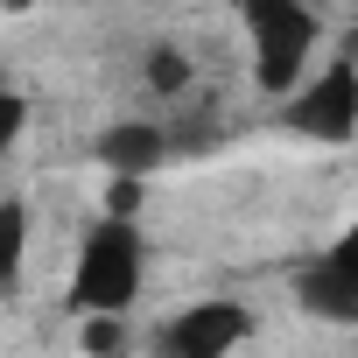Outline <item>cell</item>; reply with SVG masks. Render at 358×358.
I'll return each instance as SVG.
<instances>
[{
    "mask_svg": "<svg viewBox=\"0 0 358 358\" xmlns=\"http://www.w3.org/2000/svg\"><path fill=\"white\" fill-rule=\"evenodd\" d=\"M134 295H141V225L120 218V211H106V218L85 232V246H78L71 309H78V316H92V309H120V316H127Z\"/></svg>",
    "mask_w": 358,
    "mask_h": 358,
    "instance_id": "6da1fadb",
    "label": "cell"
},
{
    "mask_svg": "<svg viewBox=\"0 0 358 358\" xmlns=\"http://www.w3.org/2000/svg\"><path fill=\"white\" fill-rule=\"evenodd\" d=\"M239 22L253 36V85L267 99H288L316 50V8L309 0H239Z\"/></svg>",
    "mask_w": 358,
    "mask_h": 358,
    "instance_id": "7a4b0ae2",
    "label": "cell"
},
{
    "mask_svg": "<svg viewBox=\"0 0 358 358\" xmlns=\"http://www.w3.org/2000/svg\"><path fill=\"white\" fill-rule=\"evenodd\" d=\"M281 127L302 141H351L358 134V71L337 57L323 78H302L281 99Z\"/></svg>",
    "mask_w": 358,
    "mask_h": 358,
    "instance_id": "3957f363",
    "label": "cell"
},
{
    "mask_svg": "<svg viewBox=\"0 0 358 358\" xmlns=\"http://www.w3.org/2000/svg\"><path fill=\"white\" fill-rule=\"evenodd\" d=\"M246 337H253V316L239 302H197V309H183L162 330V351H176V358H225Z\"/></svg>",
    "mask_w": 358,
    "mask_h": 358,
    "instance_id": "277c9868",
    "label": "cell"
},
{
    "mask_svg": "<svg viewBox=\"0 0 358 358\" xmlns=\"http://www.w3.org/2000/svg\"><path fill=\"white\" fill-rule=\"evenodd\" d=\"M169 162V134L155 127V120H120V127H106L99 134V169L106 176H148Z\"/></svg>",
    "mask_w": 358,
    "mask_h": 358,
    "instance_id": "5b68a950",
    "label": "cell"
},
{
    "mask_svg": "<svg viewBox=\"0 0 358 358\" xmlns=\"http://www.w3.org/2000/svg\"><path fill=\"white\" fill-rule=\"evenodd\" d=\"M295 302L309 309V316H330V323H358V288L330 267V260H316V267H302L295 274Z\"/></svg>",
    "mask_w": 358,
    "mask_h": 358,
    "instance_id": "8992f818",
    "label": "cell"
},
{
    "mask_svg": "<svg viewBox=\"0 0 358 358\" xmlns=\"http://www.w3.org/2000/svg\"><path fill=\"white\" fill-rule=\"evenodd\" d=\"M22 260H29V204L0 197V288L22 281Z\"/></svg>",
    "mask_w": 358,
    "mask_h": 358,
    "instance_id": "52a82bcc",
    "label": "cell"
},
{
    "mask_svg": "<svg viewBox=\"0 0 358 358\" xmlns=\"http://www.w3.org/2000/svg\"><path fill=\"white\" fill-rule=\"evenodd\" d=\"M148 85H155L162 99H176V92L190 85V57L169 50V43H155V50H148Z\"/></svg>",
    "mask_w": 358,
    "mask_h": 358,
    "instance_id": "ba28073f",
    "label": "cell"
},
{
    "mask_svg": "<svg viewBox=\"0 0 358 358\" xmlns=\"http://www.w3.org/2000/svg\"><path fill=\"white\" fill-rule=\"evenodd\" d=\"M120 344H127L120 309H92V316H85V351H120Z\"/></svg>",
    "mask_w": 358,
    "mask_h": 358,
    "instance_id": "9c48e42d",
    "label": "cell"
},
{
    "mask_svg": "<svg viewBox=\"0 0 358 358\" xmlns=\"http://www.w3.org/2000/svg\"><path fill=\"white\" fill-rule=\"evenodd\" d=\"M22 127H29V106H22V92H15V85H0V155H8V148L22 141Z\"/></svg>",
    "mask_w": 358,
    "mask_h": 358,
    "instance_id": "30bf717a",
    "label": "cell"
},
{
    "mask_svg": "<svg viewBox=\"0 0 358 358\" xmlns=\"http://www.w3.org/2000/svg\"><path fill=\"white\" fill-rule=\"evenodd\" d=\"M323 260H330V267H337V274H344V281H351V288H358V218H351V225H344V232H337V246H330V253H323Z\"/></svg>",
    "mask_w": 358,
    "mask_h": 358,
    "instance_id": "8fae6325",
    "label": "cell"
},
{
    "mask_svg": "<svg viewBox=\"0 0 358 358\" xmlns=\"http://www.w3.org/2000/svg\"><path fill=\"white\" fill-rule=\"evenodd\" d=\"M106 211H120V218L141 211V176H106Z\"/></svg>",
    "mask_w": 358,
    "mask_h": 358,
    "instance_id": "7c38bea8",
    "label": "cell"
},
{
    "mask_svg": "<svg viewBox=\"0 0 358 358\" xmlns=\"http://www.w3.org/2000/svg\"><path fill=\"white\" fill-rule=\"evenodd\" d=\"M344 64H351V71H358V29H351V36H344Z\"/></svg>",
    "mask_w": 358,
    "mask_h": 358,
    "instance_id": "4fadbf2b",
    "label": "cell"
},
{
    "mask_svg": "<svg viewBox=\"0 0 358 358\" xmlns=\"http://www.w3.org/2000/svg\"><path fill=\"white\" fill-rule=\"evenodd\" d=\"M0 8H15V15H22V8H36V0H0Z\"/></svg>",
    "mask_w": 358,
    "mask_h": 358,
    "instance_id": "5bb4252c",
    "label": "cell"
},
{
    "mask_svg": "<svg viewBox=\"0 0 358 358\" xmlns=\"http://www.w3.org/2000/svg\"><path fill=\"white\" fill-rule=\"evenodd\" d=\"M309 8H316V0H309Z\"/></svg>",
    "mask_w": 358,
    "mask_h": 358,
    "instance_id": "9a60e30c",
    "label": "cell"
}]
</instances>
